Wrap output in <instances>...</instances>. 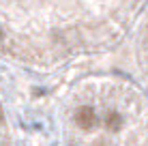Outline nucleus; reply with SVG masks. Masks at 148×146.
I'll use <instances>...</instances> for the list:
<instances>
[{"instance_id":"1","label":"nucleus","mask_w":148,"mask_h":146,"mask_svg":"<svg viewBox=\"0 0 148 146\" xmlns=\"http://www.w3.org/2000/svg\"><path fill=\"white\" fill-rule=\"evenodd\" d=\"M75 123H77V127H82V129H92V125L97 123L95 110L90 108V105H82L77 112H75Z\"/></svg>"},{"instance_id":"2","label":"nucleus","mask_w":148,"mask_h":146,"mask_svg":"<svg viewBox=\"0 0 148 146\" xmlns=\"http://www.w3.org/2000/svg\"><path fill=\"white\" fill-rule=\"evenodd\" d=\"M105 125H108L110 131H120V127H122V116H120L118 112H110L108 118H105Z\"/></svg>"},{"instance_id":"3","label":"nucleus","mask_w":148,"mask_h":146,"mask_svg":"<svg viewBox=\"0 0 148 146\" xmlns=\"http://www.w3.org/2000/svg\"><path fill=\"white\" fill-rule=\"evenodd\" d=\"M2 118H4V112H2V105H0V123H2Z\"/></svg>"},{"instance_id":"4","label":"nucleus","mask_w":148,"mask_h":146,"mask_svg":"<svg viewBox=\"0 0 148 146\" xmlns=\"http://www.w3.org/2000/svg\"><path fill=\"white\" fill-rule=\"evenodd\" d=\"M0 39H2V32H0Z\"/></svg>"}]
</instances>
